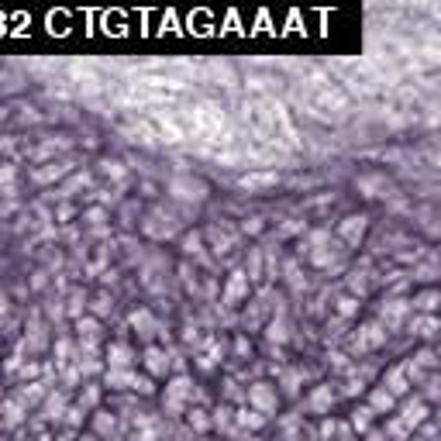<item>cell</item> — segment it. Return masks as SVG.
Returning a JSON list of instances; mask_svg holds the SVG:
<instances>
[{"label":"cell","instance_id":"obj_1","mask_svg":"<svg viewBox=\"0 0 441 441\" xmlns=\"http://www.w3.org/2000/svg\"><path fill=\"white\" fill-rule=\"evenodd\" d=\"M190 396H193V379H190V376H172V379L166 383L162 407H166L169 414H183L186 403H190Z\"/></svg>","mask_w":441,"mask_h":441},{"label":"cell","instance_id":"obj_2","mask_svg":"<svg viewBox=\"0 0 441 441\" xmlns=\"http://www.w3.org/2000/svg\"><path fill=\"white\" fill-rule=\"evenodd\" d=\"M104 383L111 389H138V393H152V376H138L135 369H107Z\"/></svg>","mask_w":441,"mask_h":441},{"label":"cell","instance_id":"obj_3","mask_svg":"<svg viewBox=\"0 0 441 441\" xmlns=\"http://www.w3.org/2000/svg\"><path fill=\"white\" fill-rule=\"evenodd\" d=\"M169 193L176 200H186V203H203L207 200V183L203 179H193V176H176L169 183Z\"/></svg>","mask_w":441,"mask_h":441},{"label":"cell","instance_id":"obj_4","mask_svg":"<svg viewBox=\"0 0 441 441\" xmlns=\"http://www.w3.org/2000/svg\"><path fill=\"white\" fill-rule=\"evenodd\" d=\"M365 231H369V217H365V214H348L341 225H338V238H341L348 249H359L362 238H365Z\"/></svg>","mask_w":441,"mask_h":441},{"label":"cell","instance_id":"obj_5","mask_svg":"<svg viewBox=\"0 0 441 441\" xmlns=\"http://www.w3.org/2000/svg\"><path fill=\"white\" fill-rule=\"evenodd\" d=\"M249 403H252V410H259V414H273V410L280 407V393H276L273 383H252V386H249Z\"/></svg>","mask_w":441,"mask_h":441},{"label":"cell","instance_id":"obj_6","mask_svg":"<svg viewBox=\"0 0 441 441\" xmlns=\"http://www.w3.org/2000/svg\"><path fill=\"white\" fill-rule=\"evenodd\" d=\"M249 290H252L249 273H245V269L231 273V276H228V286H225V307H238V304H245V300H249Z\"/></svg>","mask_w":441,"mask_h":441},{"label":"cell","instance_id":"obj_7","mask_svg":"<svg viewBox=\"0 0 441 441\" xmlns=\"http://www.w3.org/2000/svg\"><path fill=\"white\" fill-rule=\"evenodd\" d=\"M352 345H355L359 352H372V348H379V345H386V328H383L379 321H372V324H362Z\"/></svg>","mask_w":441,"mask_h":441},{"label":"cell","instance_id":"obj_8","mask_svg":"<svg viewBox=\"0 0 441 441\" xmlns=\"http://www.w3.org/2000/svg\"><path fill=\"white\" fill-rule=\"evenodd\" d=\"M410 335L414 338H438L441 335V317L438 314H417V317H410Z\"/></svg>","mask_w":441,"mask_h":441},{"label":"cell","instance_id":"obj_9","mask_svg":"<svg viewBox=\"0 0 441 441\" xmlns=\"http://www.w3.org/2000/svg\"><path fill=\"white\" fill-rule=\"evenodd\" d=\"M169 365H172V359H169V352L166 348H159V345H148L145 348V369H148V376H166L169 372Z\"/></svg>","mask_w":441,"mask_h":441},{"label":"cell","instance_id":"obj_10","mask_svg":"<svg viewBox=\"0 0 441 441\" xmlns=\"http://www.w3.org/2000/svg\"><path fill=\"white\" fill-rule=\"evenodd\" d=\"M424 420H427V403H424V400H407V403L400 407V424H403L407 431L420 427Z\"/></svg>","mask_w":441,"mask_h":441},{"label":"cell","instance_id":"obj_11","mask_svg":"<svg viewBox=\"0 0 441 441\" xmlns=\"http://www.w3.org/2000/svg\"><path fill=\"white\" fill-rule=\"evenodd\" d=\"M355 186L362 190V196L376 200V196H386V190H389V179H386L383 172H369V176H359V179H355Z\"/></svg>","mask_w":441,"mask_h":441},{"label":"cell","instance_id":"obj_12","mask_svg":"<svg viewBox=\"0 0 441 441\" xmlns=\"http://www.w3.org/2000/svg\"><path fill=\"white\" fill-rule=\"evenodd\" d=\"M276 183H280V172H276V169H266V172H245V176L238 179L242 190H273Z\"/></svg>","mask_w":441,"mask_h":441},{"label":"cell","instance_id":"obj_13","mask_svg":"<svg viewBox=\"0 0 441 441\" xmlns=\"http://www.w3.org/2000/svg\"><path fill=\"white\" fill-rule=\"evenodd\" d=\"M107 369H135V352L124 341H114L107 348Z\"/></svg>","mask_w":441,"mask_h":441},{"label":"cell","instance_id":"obj_14","mask_svg":"<svg viewBox=\"0 0 441 441\" xmlns=\"http://www.w3.org/2000/svg\"><path fill=\"white\" fill-rule=\"evenodd\" d=\"M383 389H389L393 396H407V389H410V376H407V369H403V365L386 369V376H383Z\"/></svg>","mask_w":441,"mask_h":441},{"label":"cell","instance_id":"obj_15","mask_svg":"<svg viewBox=\"0 0 441 441\" xmlns=\"http://www.w3.org/2000/svg\"><path fill=\"white\" fill-rule=\"evenodd\" d=\"M410 307H414L417 314H438V310H441V290H424V293H417V297L410 300Z\"/></svg>","mask_w":441,"mask_h":441},{"label":"cell","instance_id":"obj_16","mask_svg":"<svg viewBox=\"0 0 441 441\" xmlns=\"http://www.w3.org/2000/svg\"><path fill=\"white\" fill-rule=\"evenodd\" d=\"M407 310H414L410 300H389V304L383 307V324H386V328H400V321L407 317Z\"/></svg>","mask_w":441,"mask_h":441},{"label":"cell","instance_id":"obj_17","mask_svg":"<svg viewBox=\"0 0 441 441\" xmlns=\"http://www.w3.org/2000/svg\"><path fill=\"white\" fill-rule=\"evenodd\" d=\"M331 403H335V389H331V386H317V389L310 393V400H307V410H310V414H328Z\"/></svg>","mask_w":441,"mask_h":441},{"label":"cell","instance_id":"obj_18","mask_svg":"<svg viewBox=\"0 0 441 441\" xmlns=\"http://www.w3.org/2000/svg\"><path fill=\"white\" fill-rule=\"evenodd\" d=\"M21 420H25V403L21 400H4L0 403V424L4 427H14Z\"/></svg>","mask_w":441,"mask_h":441},{"label":"cell","instance_id":"obj_19","mask_svg":"<svg viewBox=\"0 0 441 441\" xmlns=\"http://www.w3.org/2000/svg\"><path fill=\"white\" fill-rule=\"evenodd\" d=\"M369 407H372V414H393V407H396V396H393L389 389L376 386V389L369 393Z\"/></svg>","mask_w":441,"mask_h":441},{"label":"cell","instance_id":"obj_20","mask_svg":"<svg viewBox=\"0 0 441 441\" xmlns=\"http://www.w3.org/2000/svg\"><path fill=\"white\" fill-rule=\"evenodd\" d=\"M76 331H80L83 348H93V341L100 338V321H97V317H80V321H76Z\"/></svg>","mask_w":441,"mask_h":441},{"label":"cell","instance_id":"obj_21","mask_svg":"<svg viewBox=\"0 0 441 441\" xmlns=\"http://www.w3.org/2000/svg\"><path fill=\"white\" fill-rule=\"evenodd\" d=\"M131 324L138 328L142 338H152V335L159 331V324H155V317H152L148 310H135V314H131Z\"/></svg>","mask_w":441,"mask_h":441},{"label":"cell","instance_id":"obj_22","mask_svg":"<svg viewBox=\"0 0 441 441\" xmlns=\"http://www.w3.org/2000/svg\"><path fill=\"white\" fill-rule=\"evenodd\" d=\"M66 410H69V407H66L63 393H56V396L49 393V400H45V414H42V417H45V420H66Z\"/></svg>","mask_w":441,"mask_h":441},{"label":"cell","instance_id":"obj_23","mask_svg":"<svg viewBox=\"0 0 441 441\" xmlns=\"http://www.w3.org/2000/svg\"><path fill=\"white\" fill-rule=\"evenodd\" d=\"M235 424H238V427H245V431H256V427H262V424H266V414L242 407V410L235 414Z\"/></svg>","mask_w":441,"mask_h":441},{"label":"cell","instance_id":"obj_24","mask_svg":"<svg viewBox=\"0 0 441 441\" xmlns=\"http://www.w3.org/2000/svg\"><path fill=\"white\" fill-rule=\"evenodd\" d=\"M69 172V162H49L45 169H35V183H52Z\"/></svg>","mask_w":441,"mask_h":441},{"label":"cell","instance_id":"obj_25","mask_svg":"<svg viewBox=\"0 0 441 441\" xmlns=\"http://www.w3.org/2000/svg\"><path fill=\"white\" fill-rule=\"evenodd\" d=\"M42 396H45V383H42V379H32V383H25V389H21L18 400L28 407V403H38Z\"/></svg>","mask_w":441,"mask_h":441},{"label":"cell","instance_id":"obj_26","mask_svg":"<svg viewBox=\"0 0 441 441\" xmlns=\"http://www.w3.org/2000/svg\"><path fill=\"white\" fill-rule=\"evenodd\" d=\"M352 427H355V431H369V427H372V407H369V403L352 410Z\"/></svg>","mask_w":441,"mask_h":441},{"label":"cell","instance_id":"obj_27","mask_svg":"<svg viewBox=\"0 0 441 441\" xmlns=\"http://www.w3.org/2000/svg\"><path fill=\"white\" fill-rule=\"evenodd\" d=\"M0 193H4V196H14V166H4V169H0Z\"/></svg>","mask_w":441,"mask_h":441},{"label":"cell","instance_id":"obj_28","mask_svg":"<svg viewBox=\"0 0 441 441\" xmlns=\"http://www.w3.org/2000/svg\"><path fill=\"white\" fill-rule=\"evenodd\" d=\"M338 314L341 317H355L359 314V297H341L338 300Z\"/></svg>","mask_w":441,"mask_h":441},{"label":"cell","instance_id":"obj_29","mask_svg":"<svg viewBox=\"0 0 441 441\" xmlns=\"http://www.w3.org/2000/svg\"><path fill=\"white\" fill-rule=\"evenodd\" d=\"M97 400H100V389H97V386H87V389L80 393V407H83V410H93Z\"/></svg>","mask_w":441,"mask_h":441},{"label":"cell","instance_id":"obj_30","mask_svg":"<svg viewBox=\"0 0 441 441\" xmlns=\"http://www.w3.org/2000/svg\"><path fill=\"white\" fill-rule=\"evenodd\" d=\"M214 424V417H207V410H190V427H196V431H207Z\"/></svg>","mask_w":441,"mask_h":441},{"label":"cell","instance_id":"obj_31","mask_svg":"<svg viewBox=\"0 0 441 441\" xmlns=\"http://www.w3.org/2000/svg\"><path fill=\"white\" fill-rule=\"evenodd\" d=\"M83 310H87V293H73V297H69V314L80 321Z\"/></svg>","mask_w":441,"mask_h":441},{"label":"cell","instance_id":"obj_32","mask_svg":"<svg viewBox=\"0 0 441 441\" xmlns=\"http://www.w3.org/2000/svg\"><path fill=\"white\" fill-rule=\"evenodd\" d=\"M200 249H203L200 235H186V238H183V252H186V256H200Z\"/></svg>","mask_w":441,"mask_h":441},{"label":"cell","instance_id":"obj_33","mask_svg":"<svg viewBox=\"0 0 441 441\" xmlns=\"http://www.w3.org/2000/svg\"><path fill=\"white\" fill-rule=\"evenodd\" d=\"M269 341H286V324H283V321H280V324H276V321L269 324Z\"/></svg>","mask_w":441,"mask_h":441},{"label":"cell","instance_id":"obj_34","mask_svg":"<svg viewBox=\"0 0 441 441\" xmlns=\"http://www.w3.org/2000/svg\"><path fill=\"white\" fill-rule=\"evenodd\" d=\"M83 414H87V410H83L80 403H76V407H69V410H66V424H73V427H76V424H83Z\"/></svg>","mask_w":441,"mask_h":441},{"label":"cell","instance_id":"obj_35","mask_svg":"<svg viewBox=\"0 0 441 441\" xmlns=\"http://www.w3.org/2000/svg\"><path fill=\"white\" fill-rule=\"evenodd\" d=\"M114 424H117L114 417H107L104 410H97V431H104V434H107V431H114Z\"/></svg>","mask_w":441,"mask_h":441},{"label":"cell","instance_id":"obj_36","mask_svg":"<svg viewBox=\"0 0 441 441\" xmlns=\"http://www.w3.org/2000/svg\"><path fill=\"white\" fill-rule=\"evenodd\" d=\"M104 172H107V176H114V179H117V176H124L121 162H114V159H107V162H104Z\"/></svg>","mask_w":441,"mask_h":441},{"label":"cell","instance_id":"obj_37","mask_svg":"<svg viewBox=\"0 0 441 441\" xmlns=\"http://www.w3.org/2000/svg\"><path fill=\"white\" fill-rule=\"evenodd\" d=\"M228 414H231V410H228V407H220V410H217V414H214V427H225V424H228V420H231V417H228Z\"/></svg>","mask_w":441,"mask_h":441},{"label":"cell","instance_id":"obj_38","mask_svg":"<svg viewBox=\"0 0 441 441\" xmlns=\"http://www.w3.org/2000/svg\"><path fill=\"white\" fill-rule=\"evenodd\" d=\"M35 372H38V365H35V362H28V365H25V369H21V379H32V376H35Z\"/></svg>","mask_w":441,"mask_h":441},{"label":"cell","instance_id":"obj_39","mask_svg":"<svg viewBox=\"0 0 441 441\" xmlns=\"http://www.w3.org/2000/svg\"><path fill=\"white\" fill-rule=\"evenodd\" d=\"M245 231H252V235L262 231V217H252V225H245Z\"/></svg>","mask_w":441,"mask_h":441},{"label":"cell","instance_id":"obj_40","mask_svg":"<svg viewBox=\"0 0 441 441\" xmlns=\"http://www.w3.org/2000/svg\"><path fill=\"white\" fill-rule=\"evenodd\" d=\"M369 441H386V434H379V431H369Z\"/></svg>","mask_w":441,"mask_h":441},{"label":"cell","instance_id":"obj_41","mask_svg":"<svg viewBox=\"0 0 441 441\" xmlns=\"http://www.w3.org/2000/svg\"><path fill=\"white\" fill-rule=\"evenodd\" d=\"M80 441H97V438H80Z\"/></svg>","mask_w":441,"mask_h":441},{"label":"cell","instance_id":"obj_42","mask_svg":"<svg viewBox=\"0 0 441 441\" xmlns=\"http://www.w3.org/2000/svg\"><path fill=\"white\" fill-rule=\"evenodd\" d=\"M59 441H73V438H59Z\"/></svg>","mask_w":441,"mask_h":441}]
</instances>
